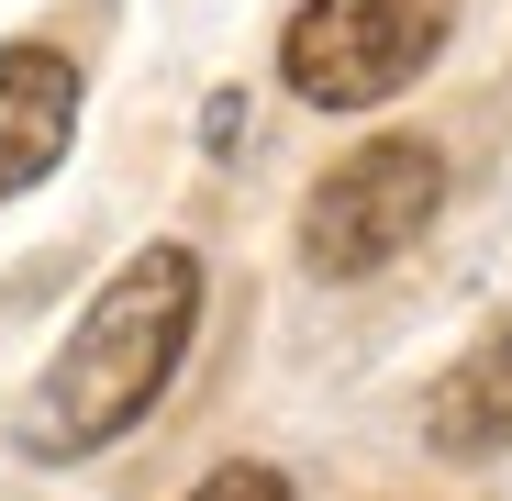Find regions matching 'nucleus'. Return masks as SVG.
Returning <instances> with one entry per match:
<instances>
[{"instance_id":"39448f33","label":"nucleus","mask_w":512,"mask_h":501,"mask_svg":"<svg viewBox=\"0 0 512 501\" xmlns=\"http://www.w3.org/2000/svg\"><path fill=\"white\" fill-rule=\"evenodd\" d=\"M423 435H435L446 457H501L512 446V334H490V346H468L435 401H423Z\"/></svg>"},{"instance_id":"20e7f679","label":"nucleus","mask_w":512,"mask_h":501,"mask_svg":"<svg viewBox=\"0 0 512 501\" xmlns=\"http://www.w3.org/2000/svg\"><path fill=\"white\" fill-rule=\"evenodd\" d=\"M78 134V67L56 45H0V201H23Z\"/></svg>"},{"instance_id":"f257e3e1","label":"nucleus","mask_w":512,"mask_h":501,"mask_svg":"<svg viewBox=\"0 0 512 501\" xmlns=\"http://www.w3.org/2000/svg\"><path fill=\"white\" fill-rule=\"evenodd\" d=\"M190 323H201V257L190 245H145V257H123V279L78 312V334L56 346V368L34 379V401H23V457H90V446H112V435H134L145 412H156V390L179 379V357H190Z\"/></svg>"},{"instance_id":"423d86ee","label":"nucleus","mask_w":512,"mask_h":501,"mask_svg":"<svg viewBox=\"0 0 512 501\" xmlns=\"http://www.w3.org/2000/svg\"><path fill=\"white\" fill-rule=\"evenodd\" d=\"M190 501H290V479H279V468H212Z\"/></svg>"},{"instance_id":"7ed1b4c3","label":"nucleus","mask_w":512,"mask_h":501,"mask_svg":"<svg viewBox=\"0 0 512 501\" xmlns=\"http://www.w3.org/2000/svg\"><path fill=\"white\" fill-rule=\"evenodd\" d=\"M435 212H446V156L423 145V134H390V145L346 156V167L301 201V257H312L323 279H368V268H390Z\"/></svg>"},{"instance_id":"f03ea898","label":"nucleus","mask_w":512,"mask_h":501,"mask_svg":"<svg viewBox=\"0 0 512 501\" xmlns=\"http://www.w3.org/2000/svg\"><path fill=\"white\" fill-rule=\"evenodd\" d=\"M446 23H457V0H301L290 34H279V67H290L301 101L368 112V101L401 90V78L435 67Z\"/></svg>"}]
</instances>
